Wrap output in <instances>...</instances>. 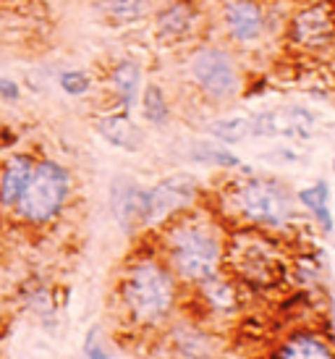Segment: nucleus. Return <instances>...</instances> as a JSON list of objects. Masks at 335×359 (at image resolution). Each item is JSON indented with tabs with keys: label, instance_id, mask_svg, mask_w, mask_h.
Wrapping results in <instances>:
<instances>
[{
	"label": "nucleus",
	"instance_id": "1",
	"mask_svg": "<svg viewBox=\"0 0 335 359\" xmlns=\"http://www.w3.org/2000/svg\"><path fill=\"white\" fill-rule=\"evenodd\" d=\"M160 255L181 283L199 286L223 268L226 239L212 220L191 208L160 229Z\"/></svg>",
	"mask_w": 335,
	"mask_h": 359
},
{
	"label": "nucleus",
	"instance_id": "2",
	"mask_svg": "<svg viewBox=\"0 0 335 359\" xmlns=\"http://www.w3.org/2000/svg\"><path fill=\"white\" fill-rule=\"evenodd\" d=\"M118 299L134 325L155 328L165 323L176 307L178 278L163 257H137L121 276Z\"/></svg>",
	"mask_w": 335,
	"mask_h": 359
},
{
	"label": "nucleus",
	"instance_id": "3",
	"mask_svg": "<svg viewBox=\"0 0 335 359\" xmlns=\"http://www.w3.org/2000/svg\"><path fill=\"white\" fill-rule=\"evenodd\" d=\"M228 202L247 226L259 231H286L296 220V194L283 181L254 176L236 181Z\"/></svg>",
	"mask_w": 335,
	"mask_h": 359
},
{
	"label": "nucleus",
	"instance_id": "4",
	"mask_svg": "<svg viewBox=\"0 0 335 359\" xmlns=\"http://www.w3.org/2000/svg\"><path fill=\"white\" fill-rule=\"evenodd\" d=\"M189 79L210 105H228L241 97L244 71L238 66L236 53L223 42H199L189 53Z\"/></svg>",
	"mask_w": 335,
	"mask_h": 359
},
{
	"label": "nucleus",
	"instance_id": "5",
	"mask_svg": "<svg viewBox=\"0 0 335 359\" xmlns=\"http://www.w3.org/2000/svg\"><path fill=\"white\" fill-rule=\"evenodd\" d=\"M71 189H74V179L63 163L53 158L37 160L16 205V215L34 229L50 226L69 205Z\"/></svg>",
	"mask_w": 335,
	"mask_h": 359
},
{
	"label": "nucleus",
	"instance_id": "6",
	"mask_svg": "<svg viewBox=\"0 0 335 359\" xmlns=\"http://www.w3.org/2000/svg\"><path fill=\"white\" fill-rule=\"evenodd\" d=\"M202 187L191 173H173L147 187V229H163L181 212L197 208Z\"/></svg>",
	"mask_w": 335,
	"mask_h": 359
},
{
	"label": "nucleus",
	"instance_id": "7",
	"mask_svg": "<svg viewBox=\"0 0 335 359\" xmlns=\"http://www.w3.org/2000/svg\"><path fill=\"white\" fill-rule=\"evenodd\" d=\"M286 42L296 50L322 53L335 48V11L327 0L306 3L286 24Z\"/></svg>",
	"mask_w": 335,
	"mask_h": 359
},
{
	"label": "nucleus",
	"instance_id": "8",
	"mask_svg": "<svg viewBox=\"0 0 335 359\" xmlns=\"http://www.w3.org/2000/svg\"><path fill=\"white\" fill-rule=\"evenodd\" d=\"M220 27L233 48H252L267 34V6L262 0H226L220 8Z\"/></svg>",
	"mask_w": 335,
	"mask_h": 359
},
{
	"label": "nucleus",
	"instance_id": "9",
	"mask_svg": "<svg viewBox=\"0 0 335 359\" xmlns=\"http://www.w3.org/2000/svg\"><path fill=\"white\" fill-rule=\"evenodd\" d=\"M317 129V116L304 105H280L252 116V137L259 140H309Z\"/></svg>",
	"mask_w": 335,
	"mask_h": 359
},
{
	"label": "nucleus",
	"instance_id": "10",
	"mask_svg": "<svg viewBox=\"0 0 335 359\" xmlns=\"http://www.w3.org/2000/svg\"><path fill=\"white\" fill-rule=\"evenodd\" d=\"M110 212L126 236L147 231V187L131 176H116L110 181Z\"/></svg>",
	"mask_w": 335,
	"mask_h": 359
},
{
	"label": "nucleus",
	"instance_id": "11",
	"mask_svg": "<svg viewBox=\"0 0 335 359\" xmlns=\"http://www.w3.org/2000/svg\"><path fill=\"white\" fill-rule=\"evenodd\" d=\"M197 6L191 0H168L152 13L155 40L160 45H178L197 32Z\"/></svg>",
	"mask_w": 335,
	"mask_h": 359
},
{
	"label": "nucleus",
	"instance_id": "12",
	"mask_svg": "<svg viewBox=\"0 0 335 359\" xmlns=\"http://www.w3.org/2000/svg\"><path fill=\"white\" fill-rule=\"evenodd\" d=\"M108 84L113 97H116V105L121 110L131 113L139 105V97H142V90H144V66H142V60L134 58V55L118 58L108 71Z\"/></svg>",
	"mask_w": 335,
	"mask_h": 359
},
{
	"label": "nucleus",
	"instance_id": "13",
	"mask_svg": "<svg viewBox=\"0 0 335 359\" xmlns=\"http://www.w3.org/2000/svg\"><path fill=\"white\" fill-rule=\"evenodd\" d=\"M95 131L108 142L110 147L123 152L144 150V142H147L144 129L131 118L128 110H110L105 116H97L95 118Z\"/></svg>",
	"mask_w": 335,
	"mask_h": 359
},
{
	"label": "nucleus",
	"instance_id": "14",
	"mask_svg": "<svg viewBox=\"0 0 335 359\" xmlns=\"http://www.w3.org/2000/svg\"><path fill=\"white\" fill-rule=\"evenodd\" d=\"M37 160L32 158L29 152H13L3 160L0 165V210L8 212V210H16L21 194H24V187L32 176V168H34Z\"/></svg>",
	"mask_w": 335,
	"mask_h": 359
},
{
	"label": "nucleus",
	"instance_id": "15",
	"mask_svg": "<svg viewBox=\"0 0 335 359\" xmlns=\"http://www.w3.org/2000/svg\"><path fill=\"white\" fill-rule=\"evenodd\" d=\"M97 11L110 27H137L152 19L155 0H97Z\"/></svg>",
	"mask_w": 335,
	"mask_h": 359
},
{
	"label": "nucleus",
	"instance_id": "16",
	"mask_svg": "<svg viewBox=\"0 0 335 359\" xmlns=\"http://www.w3.org/2000/svg\"><path fill=\"white\" fill-rule=\"evenodd\" d=\"M296 202L315 218V223L320 226L322 233H333L335 220L333 212H330V184L325 179H320L312 187H304V189L296 191Z\"/></svg>",
	"mask_w": 335,
	"mask_h": 359
},
{
	"label": "nucleus",
	"instance_id": "17",
	"mask_svg": "<svg viewBox=\"0 0 335 359\" xmlns=\"http://www.w3.org/2000/svg\"><path fill=\"white\" fill-rule=\"evenodd\" d=\"M275 359H335V354L333 346L322 336L309 333V330H299L278 346Z\"/></svg>",
	"mask_w": 335,
	"mask_h": 359
},
{
	"label": "nucleus",
	"instance_id": "18",
	"mask_svg": "<svg viewBox=\"0 0 335 359\" xmlns=\"http://www.w3.org/2000/svg\"><path fill=\"white\" fill-rule=\"evenodd\" d=\"M189 158L194 160V163H202V165H215V168H226V170H244L247 176L252 173V168H247L238 155H233L226 144H220V142H215V140L191 142Z\"/></svg>",
	"mask_w": 335,
	"mask_h": 359
},
{
	"label": "nucleus",
	"instance_id": "19",
	"mask_svg": "<svg viewBox=\"0 0 335 359\" xmlns=\"http://www.w3.org/2000/svg\"><path fill=\"white\" fill-rule=\"evenodd\" d=\"M139 110H142V118L147 121L149 126L155 129H165L170 118H173V110H170V100L165 95V87L160 81H147L142 97H139Z\"/></svg>",
	"mask_w": 335,
	"mask_h": 359
},
{
	"label": "nucleus",
	"instance_id": "20",
	"mask_svg": "<svg viewBox=\"0 0 335 359\" xmlns=\"http://www.w3.org/2000/svg\"><path fill=\"white\" fill-rule=\"evenodd\" d=\"M210 140L220 142L226 147L241 144V142L252 140V116H220L207 123Z\"/></svg>",
	"mask_w": 335,
	"mask_h": 359
},
{
	"label": "nucleus",
	"instance_id": "21",
	"mask_svg": "<svg viewBox=\"0 0 335 359\" xmlns=\"http://www.w3.org/2000/svg\"><path fill=\"white\" fill-rule=\"evenodd\" d=\"M58 87L63 95L69 97H84L89 92L95 90V76L84 69H66L58 74Z\"/></svg>",
	"mask_w": 335,
	"mask_h": 359
},
{
	"label": "nucleus",
	"instance_id": "22",
	"mask_svg": "<svg viewBox=\"0 0 335 359\" xmlns=\"http://www.w3.org/2000/svg\"><path fill=\"white\" fill-rule=\"evenodd\" d=\"M84 359H110V351L102 346V328L92 325L84 339Z\"/></svg>",
	"mask_w": 335,
	"mask_h": 359
},
{
	"label": "nucleus",
	"instance_id": "23",
	"mask_svg": "<svg viewBox=\"0 0 335 359\" xmlns=\"http://www.w3.org/2000/svg\"><path fill=\"white\" fill-rule=\"evenodd\" d=\"M21 84L11 76H0V100L3 102H19L21 100Z\"/></svg>",
	"mask_w": 335,
	"mask_h": 359
},
{
	"label": "nucleus",
	"instance_id": "24",
	"mask_svg": "<svg viewBox=\"0 0 335 359\" xmlns=\"http://www.w3.org/2000/svg\"><path fill=\"white\" fill-rule=\"evenodd\" d=\"M333 173H335V158H333Z\"/></svg>",
	"mask_w": 335,
	"mask_h": 359
},
{
	"label": "nucleus",
	"instance_id": "25",
	"mask_svg": "<svg viewBox=\"0 0 335 359\" xmlns=\"http://www.w3.org/2000/svg\"><path fill=\"white\" fill-rule=\"evenodd\" d=\"M0 63H3V60H0Z\"/></svg>",
	"mask_w": 335,
	"mask_h": 359
}]
</instances>
